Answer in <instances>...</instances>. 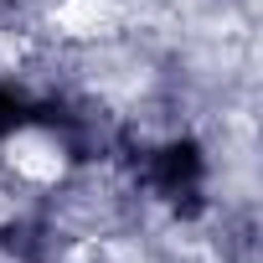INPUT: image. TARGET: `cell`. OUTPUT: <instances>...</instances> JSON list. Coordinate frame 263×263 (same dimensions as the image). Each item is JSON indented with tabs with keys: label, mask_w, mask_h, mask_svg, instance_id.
Wrapping results in <instances>:
<instances>
[{
	"label": "cell",
	"mask_w": 263,
	"mask_h": 263,
	"mask_svg": "<svg viewBox=\"0 0 263 263\" xmlns=\"http://www.w3.org/2000/svg\"><path fill=\"white\" fill-rule=\"evenodd\" d=\"M196 171H201V160H196V150H191V145H181V150H165V155H160V186H171V191H176V186H186Z\"/></svg>",
	"instance_id": "6da1fadb"
},
{
	"label": "cell",
	"mask_w": 263,
	"mask_h": 263,
	"mask_svg": "<svg viewBox=\"0 0 263 263\" xmlns=\"http://www.w3.org/2000/svg\"><path fill=\"white\" fill-rule=\"evenodd\" d=\"M11 124H16V103H11L6 93H0V135H6V129H11Z\"/></svg>",
	"instance_id": "7a4b0ae2"
}]
</instances>
